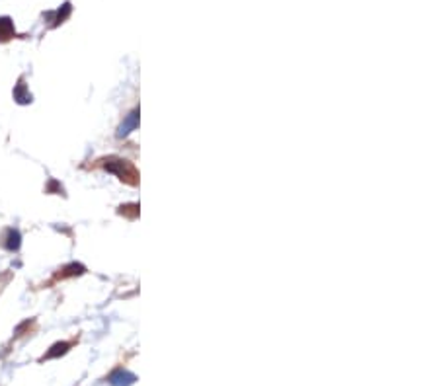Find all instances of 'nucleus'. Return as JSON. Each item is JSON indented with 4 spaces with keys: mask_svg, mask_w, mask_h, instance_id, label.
<instances>
[{
    "mask_svg": "<svg viewBox=\"0 0 439 386\" xmlns=\"http://www.w3.org/2000/svg\"><path fill=\"white\" fill-rule=\"evenodd\" d=\"M16 36V29H14V22L8 18V16H2L0 18V41H8Z\"/></svg>",
    "mask_w": 439,
    "mask_h": 386,
    "instance_id": "nucleus-2",
    "label": "nucleus"
},
{
    "mask_svg": "<svg viewBox=\"0 0 439 386\" xmlns=\"http://www.w3.org/2000/svg\"><path fill=\"white\" fill-rule=\"evenodd\" d=\"M14 100L18 103H29L31 101V94L27 92V86L24 84V80H20L18 86L14 88Z\"/></svg>",
    "mask_w": 439,
    "mask_h": 386,
    "instance_id": "nucleus-3",
    "label": "nucleus"
},
{
    "mask_svg": "<svg viewBox=\"0 0 439 386\" xmlns=\"http://www.w3.org/2000/svg\"><path fill=\"white\" fill-rule=\"evenodd\" d=\"M20 244H22V236H20V232H18L16 228H10L8 234H6V242H4V246L10 250V252H16V250H20Z\"/></svg>",
    "mask_w": 439,
    "mask_h": 386,
    "instance_id": "nucleus-4",
    "label": "nucleus"
},
{
    "mask_svg": "<svg viewBox=\"0 0 439 386\" xmlns=\"http://www.w3.org/2000/svg\"><path fill=\"white\" fill-rule=\"evenodd\" d=\"M71 10H73V6L69 4V2H64L63 6L57 10V16H55V25H59V24H63L64 20L69 18V14H71Z\"/></svg>",
    "mask_w": 439,
    "mask_h": 386,
    "instance_id": "nucleus-7",
    "label": "nucleus"
},
{
    "mask_svg": "<svg viewBox=\"0 0 439 386\" xmlns=\"http://www.w3.org/2000/svg\"><path fill=\"white\" fill-rule=\"evenodd\" d=\"M112 386H131L135 382V374L127 373V371H117L110 376Z\"/></svg>",
    "mask_w": 439,
    "mask_h": 386,
    "instance_id": "nucleus-1",
    "label": "nucleus"
},
{
    "mask_svg": "<svg viewBox=\"0 0 439 386\" xmlns=\"http://www.w3.org/2000/svg\"><path fill=\"white\" fill-rule=\"evenodd\" d=\"M82 273H84V265H80V263H71V265H66L63 269L61 277H75V275H82Z\"/></svg>",
    "mask_w": 439,
    "mask_h": 386,
    "instance_id": "nucleus-6",
    "label": "nucleus"
},
{
    "mask_svg": "<svg viewBox=\"0 0 439 386\" xmlns=\"http://www.w3.org/2000/svg\"><path fill=\"white\" fill-rule=\"evenodd\" d=\"M69 347H71V343H66V341H57L55 345H51V349L45 353L43 359H55V357H61V355H64V353L69 351Z\"/></svg>",
    "mask_w": 439,
    "mask_h": 386,
    "instance_id": "nucleus-5",
    "label": "nucleus"
}]
</instances>
